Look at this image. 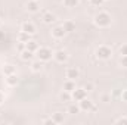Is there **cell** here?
Listing matches in <instances>:
<instances>
[{"label": "cell", "mask_w": 127, "mask_h": 125, "mask_svg": "<svg viewBox=\"0 0 127 125\" xmlns=\"http://www.w3.org/2000/svg\"><path fill=\"white\" fill-rule=\"evenodd\" d=\"M118 52H120V55H121V56H127V43H124L123 46H120Z\"/></svg>", "instance_id": "484cf974"}, {"label": "cell", "mask_w": 127, "mask_h": 125, "mask_svg": "<svg viewBox=\"0 0 127 125\" xmlns=\"http://www.w3.org/2000/svg\"><path fill=\"white\" fill-rule=\"evenodd\" d=\"M80 112H81V109H80L78 103H72V104L68 106V113H71V115H77V113H80Z\"/></svg>", "instance_id": "ffe728a7"}, {"label": "cell", "mask_w": 127, "mask_h": 125, "mask_svg": "<svg viewBox=\"0 0 127 125\" xmlns=\"http://www.w3.org/2000/svg\"><path fill=\"white\" fill-rule=\"evenodd\" d=\"M0 122H1V118H0Z\"/></svg>", "instance_id": "e575fe53"}, {"label": "cell", "mask_w": 127, "mask_h": 125, "mask_svg": "<svg viewBox=\"0 0 127 125\" xmlns=\"http://www.w3.org/2000/svg\"><path fill=\"white\" fill-rule=\"evenodd\" d=\"M95 55L99 61H108V59L112 56V49H111L109 46H106V44H102V46H99V47L96 49Z\"/></svg>", "instance_id": "7a4b0ae2"}, {"label": "cell", "mask_w": 127, "mask_h": 125, "mask_svg": "<svg viewBox=\"0 0 127 125\" xmlns=\"http://www.w3.org/2000/svg\"><path fill=\"white\" fill-rule=\"evenodd\" d=\"M71 96H72V100L74 102H80L83 99L87 97V91L83 88V87H75L72 91H71Z\"/></svg>", "instance_id": "277c9868"}, {"label": "cell", "mask_w": 127, "mask_h": 125, "mask_svg": "<svg viewBox=\"0 0 127 125\" xmlns=\"http://www.w3.org/2000/svg\"><path fill=\"white\" fill-rule=\"evenodd\" d=\"M4 83H6V85H7V87H15V85L19 83V78H18L16 72L6 75V78H4Z\"/></svg>", "instance_id": "8fae6325"}, {"label": "cell", "mask_w": 127, "mask_h": 125, "mask_svg": "<svg viewBox=\"0 0 127 125\" xmlns=\"http://www.w3.org/2000/svg\"><path fill=\"white\" fill-rule=\"evenodd\" d=\"M19 58L24 62H31L32 59H34V52L28 50V49H24L22 52H19Z\"/></svg>", "instance_id": "4fadbf2b"}, {"label": "cell", "mask_w": 127, "mask_h": 125, "mask_svg": "<svg viewBox=\"0 0 127 125\" xmlns=\"http://www.w3.org/2000/svg\"><path fill=\"white\" fill-rule=\"evenodd\" d=\"M103 1H105V0H89V4L93 6V7H100V6L103 4Z\"/></svg>", "instance_id": "cb8c5ba5"}, {"label": "cell", "mask_w": 127, "mask_h": 125, "mask_svg": "<svg viewBox=\"0 0 127 125\" xmlns=\"http://www.w3.org/2000/svg\"><path fill=\"white\" fill-rule=\"evenodd\" d=\"M111 94H108V93H103L102 96H100V102H103V103H109L111 102Z\"/></svg>", "instance_id": "d4e9b609"}, {"label": "cell", "mask_w": 127, "mask_h": 125, "mask_svg": "<svg viewBox=\"0 0 127 125\" xmlns=\"http://www.w3.org/2000/svg\"><path fill=\"white\" fill-rule=\"evenodd\" d=\"M80 77V71L75 66H68L65 69V78L66 80H77Z\"/></svg>", "instance_id": "52a82bcc"}, {"label": "cell", "mask_w": 127, "mask_h": 125, "mask_svg": "<svg viewBox=\"0 0 127 125\" xmlns=\"http://www.w3.org/2000/svg\"><path fill=\"white\" fill-rule=\"evenodd\" d=\"M27 10L30 13H37L40 12V0H28L27 1Z\"/></svg>", "instance_id": "9c48e42d"}, {"label": "cell", "mask_w": 127, "mask_h": 125, "mask_svg": "<svg viewBox=\"0 0 127 125\" xmlns=\"http://www.w3.org/2000/svg\"><path fill=\"white\" fill-rule=\"evenodd\" d=\"M41 21L44 24H52V22L56 21V16L49 10H41Z\"/></svg>", "instance_id": "7c38bea8"}, {"label": "cell", "mask_w": 127, "mask_h": 125, "mask_svg": "<svg viewBox=\"0 0 127 125\" xmlns=\"http://www.w3.org/2000/svg\"><path fill=\"white\" fill-rule=\"evenodd\" d=\"M75 88V80H66L65 83H64V90H66V91H72Z\"/></svg>", "instance_id": "d6986e66"}, {"label": "cell", "mask_w": 127, "mask_h": 125, "mask_svg": "<svg viewBox=\"0 0 127 125\" xmlns=\"http://www.w3.org/2000/svg\"><path fill=\"white\" fill-rule=\"evenodd\" d=\"M50 35H52L55 40H61V38H64V37L66 35V31L64 30L62 25H56V27H53V28L50 30Z\"/></svg>", "instance_id": "8992f818"}, {"label": "cell", "mask_w": 127, "mask_h": 125, "mask_svg": "<svg viewBox=\"0 0 127 125\" xmlns=\"http://www.w3.org/2000/svg\"><path fill=\"white\" fill-rule=\"evenodd\" d=\"M24 49H25V43H19V46H18V50H19V52H22Z\"/></svg>", "instance_id": "1f68e13d"}, {"label": "cell", "mask_w": 127, "mask_h": 125, "mask_svg": "<svg viewBox=\"0 0 127 125\" xmlns=\"http://www.w3.org/2000/svg\"><path fill=\"white\" fill-rule=\"evenodd\" d=\"M21 31H24V32H27V34H30V35H32V34H35L37 28H35V25H34L32 22L25 21V22L21 24Z\"/></svg>", "instance_id": "30bf717a"}, {"label": "cell", "mask_w": 127, "mask_h": 125, "mask_svg": "<svg viewBox=\"0 0 127 125\" xmlns=\"http://www.w3.org/2000/svg\"><path fill=\"white\" fill-rule=\"evenodd\" d=\"M38 47H40V44H38V43H37L35 40H31V38H30V40H28V41L25 43V49L31 50V52H34V53H35V52L38 50Z\"/></svg>", "instance_id": "2e32d148"}, {"label": "cell", "mask_w": 127, "mask_h": 125, "mask_svg": "<svg viewBox=\"0 0 127 125\" xmlns=\"http://www.w3.org/2000/svg\"><path fill=\"white\" fill-rule=\"evenodd\" d=\"M59 100H61L62 103H68V102H71V100H72V96H71L69 91L62 90V91L59 93Z\"/></svg>", "instance_id": "e0dca14e"}, {"label": "cell", "mask_w": 127, "mask_h": 125, "mask_svg": "<svg viewBox=\"0 0 127 125\" xmlns=\"http://www.w3.org/2000/svg\"><path fill=\"white\" fill-rule=\"evenodd\" d=\"M118 63H120V66L127 68V56H121V58L118 59Z\"/></svg>", "instance_id": "4316f807"}, {"label": "cell", "mask_w": 127, "mask_h": 125, "mask_svg": "<svg viewBox=\"0 0 127 125\" xmlns=\"http://www.w3.org/2000/svg\"><path fill=\"white\" fill-rule=\"evenodd\" d=\"M62 27H64V30H65L66 32L75 31V22H74V21H71V19H66V21H64Z\"/></svg>", "instance_id": "9a60e30c"}, {"label": "cell", "mask_w": 127, "mask_h": 125, "mask_svg": "<svg viewBox=\"0 0 127 125\" xmlns=\"http://www.w3.org/2000/svg\"><path fill=\"white\" fill-rule=\"evenodd\" d=\"M52 119H53V122L55 124H62L64 121H65V116H64L62 112H55V113H52V116H50Z\"/></svg>", "instance_id": "ac0fdd59"}, {"label": "cell", "mask_w": 127, "mask_h": 125, "mask_svg": "<svg viewBox=\"0 0 127 125\" xmlns=\"http://www.w3.org/2000/svg\"><path fill=\"white\" fill-rule=\"evenodd\" d=\"M0 25H1V21H0Z\"/></svg>", "instance_id": "836d02e7"}, {"label": "cell", "mask_w": 127, "mask_h": 125, "mask_svg": "<svg viewBox=\"0 0 127 125\" xmlns=\"http://www.w3.org/2000/svg\"><path fill=\"white\" fill-rule=\"evenodd\" d=\"M115 124H127V116H120L115 119Z\"/></svg>", "instance_id": "83f0119b"}, {"label": "cell", "mask_w": 127, "mask_h": 125, "mask_svg": "<svg viewBox=\"0 0 127 125\" xmlns=\"http://www.w3.org/2000/svg\"><path fill=\"white\" fill-rule=\"evenodd\" d=\"M41 124H44V125H46V124H52V125H53L55 122H53V119H52V118H44V119L41 121Z\"/></svg>", "instance_id": "f546056e"}, {"label": "cell", "mask_w": 127, "mask_h": 125, "mask_svg": "<svg viewBox=\"0 0 127 125\" xmlns=\"http://www.w3.org/2000/svg\"><path fill=\"white\" fill-rule=\"evenodd\" d=\"M83 88H84V90H86V91L89 93V91H92V90H93V84H92V83H86Z\"/></svg>", "instance_id": "f1b7e54d"}, {"label": "cell", "mask_w": 127, "mask_h": 125, "mask_svg": "<svg viewBox=\"0 0 127 125\" xmlns=\"http://www.w3.org/2000/svg\"><path fill=\"white\" fill-rule=\"evenodd\" d=\"M93 22H95L96 27H99V28H108L111 25V22H112V18H111V15L108 12L102 10V12H99V13L95 15Z\"/></svg>", "instance_id": "6da1fadb"}, {"label": "cell", "mask_w": 127, "mask_h": 125, "mask_svg": "<svg viewBox=\"0 0 127 125\" xmlns=\"http://www.w3.org/2000/svg\"><path fill=\"white\" fill-rule=\"evenodd\" d=\"M3 72H4V75L13 74V72H15V66H13V65H4V68H3Z\"/></svg>", "instance_id": "603a6c76"}, {"label": "cell", "mask_w": 127, "mask_h": 125, "mask_svg": "<svg viewBox=\"0 0 127 125\" xmlns=\"http://www.w3.org/2000/svg\"><path fill=\"white\" fill-rule=\"evenodd\" d=\"M35 55H37V59H40L41 62H49L53 58V52L49 47H38Z\"/></svg>", "instance_id": "3957f363"}, {"label": "cell", "mask_w": 127, "mask_h": 125, "mask_svg": "<svg viewBox=\"0 0 127 125\" xmlns=\"http://www.w3.org/2000/svg\"><path fill=\"white\" fill-rule=\"evenodd\" d=\"M121 99H123V102H127V90H124L121 93Z\"/></svg>", "instance_id": "4dcf8cb0"}, {"label": "cell", "mask_w": 127, "mask_h": 125, "mask_svg": "<svg viewBox=\"0 0 127 125\" xmlns=\"http://www.w3.org/2000/svg\"><path fill=\"white\" fill-rule=\"evenodd\" d=\"M44 62H41L40 59H32L31 62H30V69H31L32 72H40V71H43V68H44Z\"/></svg>", "instance_id": "5bb4252c"}, {"label": "cell", "mask_w": 127, "mask_h": 125, "mask_svg": "<svg viewBox=\"0 0 127 125\" xmlns=\"http://www.w3.org/2000/svg\"><path fill=\"white\" fill-rule=\"evenodd\" d=\"M53 59H55L58 63H66L68 59H69V55H68L66 50H62V49H61V50L53 52Z\"/></svg>", "instance_id": "5b68a950"}, {"label": "cell", "mask_w": 127, "mask_h": 125, "mask_svg": "<svg viewBox=\"0 0 127 125\" xmlns=\"http://www.w3.org/2000/svg\"><path fill=\"white\" fill-rule=\"evenodd\" d=\"M3 102H4V94L3 91H0V104H3Z\"/></svg>", "instance_id": "d6a6232c"}, {"label": "cell", "mask_w": 127, "mask_h": 125, "mask_svg": "<svg viewBox=\"0 0 127 125\" xmlns=\"http://www.w3.org/2000/svg\"><path fill=\"white\" fill-rule=\"evenodd\" d=\"M77 103H78V106H80V109H81L83 112H90V110H92V107L95 106V104H93V102H92L90 99H87V97H86V99H83V100H80V102H77Z\"/></svg>", "instance_id": "ba28073f"}, {"label": "cell", "mask_w": 127, "mask_h": 125, "mask_svg": "<svg viewBox=\"0 0 127 125\" xmlns=\"http://www.w3.org/2000/svg\"><path fill=\"white\" fill-rule=\"evenodd\" d=\"M62 3H64V6H65V7L72 9V7H75V6H78L80 0H62Z\"/></svg>", "instance_id": "44dd1931"}, {"label": "cell", "mask_w": 127, "mask_h": 125, "mask_svg": "<svg viewBox=\"0 0 127 125\" xmlns=\"http://www.w3.org/2000/svg\"><path fill=\"white\" fill-rule=\"evenodd\" d=\"M18 40H19V43H27L30 40V34H27V32H24V31H19Z\"/></svg>", "instance_id": "7402d4cb"}]
</instances>
